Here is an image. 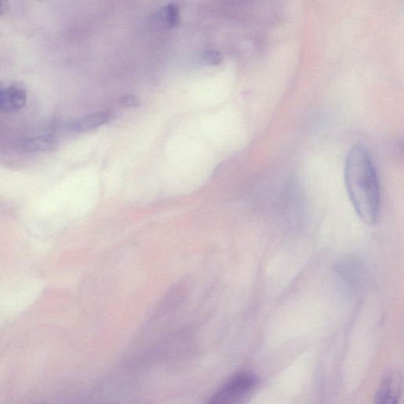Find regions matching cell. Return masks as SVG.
<instances>
[{
	"instance_id": "8",
	"label": "cell",
	"mask_w": 404,
	"mask_h": 404,
	"mask_svg": "<svg viewBox=\"0 0 404 404\" xmlns=\"http://www.w3.org/2000/svg\"><path fill=\"white\" fill-rule=\"evenodd\" d=\"M162 18L166 25L170 28L178 27L180 21L179 9L177 4L172 3L162 10Z\"/></svg>"
},
{
	"instance_id": "1",
	"label": "cell",
	"mask_w": 404,
	"mask_h": 404,
	"mask_svg": "<svg viewBox=\"0 0 404 404\" xmlns=\"http://www.w3.org/2000/svg\"><path fill=\"white\" fill-rule=\"evenodd\" d=\"M95 200L96 196L60 186L36 196L27 207V219L36 231H53L84 215Z\"/></svg>"
},
{
	"instance_id": "2",
	"label": "cell",
	"mask_w": 404,
	"mask_h": 404,
	"mask_svg": "<svg viewBox=\"0 0 404 404\" xmlns=\"http://www.w3.org/2000/svg\"><path fill=\"white\" fill-rule=\"evenodd\" d=\"M345 182L359 218L366 225H375L380 211V186L375 165L364 147L351 149L346 160Z\"/></svg>"
},
{
	"instance_id": "11",
	"label": "cell",
	"mask_w": 404,
	"mask_h": 404,
	"mask_svg": "<svg viewBox=\"0 0 404 404\" xmlns=\"http://www.w3.org/2000/svg\"><path fill=\"white\" fill-rule=\"evenodd\" d=\"M10 10V3L8 1H0V15L6 14Z\"/></svg>"
},
{
	"instance_id": "5",
	"label": "cell",
	"mask_w": 404,
	"mask_h": 404,
	"mask_svg": "<svg viewBox=\"0 0 404 404\" xmlns=\"http://www.w3.org/2000/svg\"><path fill=\"white\" fill-rule=\"evenodd\" d=\"M28 92L18 83L4 86L0 91V113H12L22 110L27 105Z\"/></svg>"
},
{
	"instance_id": "10",
	"label": "cell",
	"mask_w": 404,
	"mask_h": 404,
	"mask_svg": "<svg viewBox=\"0 0 404 404\" xmlns=\"http://www.w3.org/2000/svg\"><path fill=\"white\" fill-rule=\"evenodd\" d=\"M121 103L126 107H138V101L136 97L132 95H126L121 98Z\"/></svg>"
},
{
	"instance_id": "6",
	"label": "cell",
	"mask_w": 404,
	"mask_h": 404,
	"mask_svg": "<svg viewBox=\"0 0 404 404\" xmlns=\"http://www.w3.org/2000/svg\"><path fill=\"white\" fill-rule=\"evenodd\" d=\"M111 118L112 113L110 112H99L67 121L64 127L72 132L84 133L108 123Z\"/></svg>"
},
{
	"instance_id": "4",
	"label": "cell",
	"mask_w": 404,
	"mask_h": 404,
	"mask_svg": "<svg viewBox=\"0 0 404 404\" xmlns=\"http://www.w3.org/2000/svg\"><path fill=\"white\" fill-rule=\"evenodd\" d=\"M257 386V377L250 373H241L223 385L207 404H244Z\"/></svg>"
},
{
	"instance_id": "7",
	"label": "cell",
	"mask_w": 404,
	"mask_h": 404,
	"mask_svg": "<svg viewBox=\"0 0 404 404\" xmlns=\"http://www.w3.org/2000/svg\"><path fill=\"white\" fill-rule=\"evenodd\" d=\"M400 386V381L396 376L386 377L378 388L375 404H398Z\"/></svg>"
},
{
	"instance_id": "3",
	"label": "cell",
	"mask_w": 404,
	"mask_h": 404,
	"mask_svg": "<svg viewBox=\"0 0 404 404\" xmlns=\"http://www.w3.org/2000/svg\"><path fill=\"white\" fill-rule=\"evenodd\" d=\"M38 279L23 277L14 278L0 286V309H20L34 303L43 291Z\"/></svg>"
},
{
	"instance_id": "9",
	"label": "cell",
	"mask_w": 404,
	"mask_h": 404,
	"mask_svg": "<svg viewBox=\"0 0 404 404\" xmlns=\"http://www.w3.org/2000/svg\"><path fill=\"white\" fill-rule=\"evenodd\" d=\"M202 63L209 66H216L221 63L222 56L216 50H206L201 55Z\"/></svg>"
}]
</instances>
